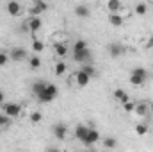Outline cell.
<instances>
[{"instance_id": "4dcf8cb0", "label": "cell", "mask_w": 153, "mask_h": 152, "mask_svg": "<svg viewBox=\"0 0 153 152\" xmlns=\"http://www.w3.org/2000/svg\"><path fill=\"white\" fill-rule=\"evenodd\" d=\"M132 74H137V75H143L148 79V72H146V68H143V66H137V68H134V72Z\"/></svg>"}, {"instance_id": "484cf974", "label": "cell", "mask_w": 153, "mask_h": 152, "mask_svg": "<svg viewBox=\"0 0 153 152\" xmlns=\"http://www.w3.org/2000/svg\"><path fill=\"white\" fill-rule=\"evenodd\" d=\"M135 132H137L139 136H144V134L148 132V125H146V123H139V125L135 127Z\"/></svg>"}, {"instance_id": "603a6c76", "label": "cell", "mask_w": 153, "mask_h": 152, "mask_svg": "<svg viewBox=\"0 0 153 152\" xmlns=\"http://www.w3.org/2000/svg\"><path fill=\"white\" fill-rule=\"evenodd\" d=\"M103 147H105V149H116V147H117L116 138H105V140H103Z\"/></svg>"}, {"instance_id": "277c9868", "label": "cell", "mask_w": 153, "mask_h": 152, "mask_svg": "<svg viewBox=\"0 0 153 152\" xmlns=\"http://www.w3.org/2000/svg\"><path fill=\"white\" fill-rule=\"evenodd\" d=\"M100 140V132L96 131V129H93V127H89V131H87V136H85V140L82 141L85 147H93L96 141Z\"/></svg>"}, {"instance_id": "9c48e42d", "label": "cell", "mask_w": 153, "mask_h": 152, "mask_svg": "<svg viewBox=\"0 0 153 152\" xmlns=\"http://www.w3.org/2000/svg\"><path fill=\"white\" fill-rule=\"evenodd\" d=\"M9 57L13 59V61H23L25 57H27V50L25 48H13L11 52H9Z\"/></svg>"}, {"instance_id": "6da1fadb", "label": "cell", "mask_w": 153, "mask_h": 152, "mask_svg": "<svg viewBox=\"0 0 153 152\" xmlns=\"http://www.w3.org/2000/svg\"><path fill=\"white\" fill-rule=\"evenodd\" d=\"M57 93H59L57 86H55V84H48V82H46V88L43 90V93L38 95L36 99H38L41 104H48V102H52V100L57 97Z\"/></svg>"}, {"instance_id": "ac0fdd59", "label": "cell", "mask_w": 153, "mask_h": 152, "mask_svg": "<svg viewBox=\"0 0 153 152\" xmlns=\"http://www.w3.org/2000/svg\"><path fill=\"white\" fill-rule=\"evenodd\" d=\"M107 9H109L111 13H119L121 2H119V0H109V2H107Z\"/></svg>"}, {"instance_id": "f1b7e54d", "label": "cell", "mask_w": 153, "mask_h": 152, "mask_svg": "<svg viewBox=\"0 0 153 152\" xmlns=\"http://www.w3.org/2000/svg\"><path fill=\"white\" fill-rule=\"evenodd\" d=\"M123 109H125L126 113H132V111L135 109V104H134L132 100H126V102H123Z\"/></svg>"}, {"instance_id": "8fae6325", "label": "cell", "mask_w": 153, "mask_h": 152, "mask_svg": "<svg viewBox=\"0 0 153 152\" xmlns=\"http://www.w3.org/2000/svg\"><path fill=\"white\" fill-rule=\"evenodd\" d=\"M75 79H76V84H78L80 88H84V86H87V84L91 82V77L87 75L84 70H78L76 75H75Z\"/></svg>"}, {"instance_id": "e575fe53", "label": "cell", "mask_w": 153, "mask_h": 152, "mask_svg": "<svg viewBox=\"0 0 153 152\" xmlns=\"http://www.w3.org/2000/svg\"><path fill=\"white\" fill-rule=\"evenodd\" d=\"M4 99H5V95H4V93H2V91H0V106H2V104H4Z\"/></svg>"}, {"instance_id": "cb8c5ba5", "label": "cell", "mask_w": 153, "mask_h": 152, "mask_svg": "<svg viewBox=\"0 0 153 152\" xmlns=\"http://www.w3.org/2000/svg\"><path fill=\"white\" fill-rule=\"evenodd\" d=\"M84 48H87V43H85L84 39H78V41H75V45H73V52L84 50Z\"/></svg>"}, {"instance_id": "ffe728a7", "label": "cell", "mask_w": 153, "mask_h": 152, "mask_svg": "<svg viewBox=\"0 0 153 152\" xmlns=\"http://www.w3.org/2000/svg\"><path fill=\"white\" fill-rule=\"evenodd\" d=\"M55 54H57L59 57H64V56L68 54V47L62 45V43H57V45H55Z\"/></svg>"}, {"instance_id": "7c38bea8", "label": "cell", "mask_w": 153, "mask_h": 152, "mask_svg": "<svg viewBox=\"0 0 153 152\" xmlns=\"http://www.w3.org/2000/svg\"><path fill=\"white\" fill-rule=\"evenodd\" d=\"M87 131H89V127H85V125H76L75 127V138L80 140V141H84L85 136H87Z\"/></svg>"}, {"instance_id": "d4e9b609", "label": "cell", "mask_w": 153, "mask_h": 152, "mask_svg": "<svg viewBox=\"0 0 153 152\" xmlns=\"http://www.w3.org/2000/svg\"><path fill=\"white\" fill-rule=\"evenodd\" d=\"M66 72V65L62 63V61H59L57 65H55V75H62Z\"/></svg>"}, {"instance_id": "d6a6232c", "label": "cell", "mask_w": 153, "mask_h": 152, "mask_svg": "<svg viewBox=\"0 0 153 152\" xmlns=\"http://www.w3.org/2000/svg\"><path fill=\"white\" fill-rule=\"evenodd\" d=\"M9 123H11L9 116L7 114H0V125H9Z\"/></svg>"}, {"instance_id": "5b68a950", "label": "cell", "mask_w": 153, "mask_h": 152, "mask_svg": "<svg viewBox=\"0 0 153 152\" xmlns=\"http://www.w3.org/2000/svg\"><path fill=\"white\" fill-rule=\"evenodd\" d=\"M107 52H109V56H111V57H119V56H123V54H125V47H123L121 43L114 41V43H111V45L107 47Z\"/></svg>"}, {"instance_id": "3957f363", "label": "cell", "mask_w": 153, "mask_h": 152, "mask_svg": "<svg viewBox=\"0 0 153 152\" xmlns=\"http://www.w3.org/2000/svg\"><path fill=\"white\" fill-rule=\"evenodd\" d=\"M2 108H4V113L7 114L9 118L18 116V114H20V111H22V108H20L18 104H14V102H5V104H2Z\"/></svg>"}, {"instance_id": "4316f807", "label": "cell", "mask_w": 153, "mask_h": 152, "mask_svg": "<svg viewBox=\"0 0 153 152\" xmlns=\"http://www.w3.org/2000/svg\"><path fill=\"white\" fill-rule=\"evenodd\" d=\"M39 66H41V59H39L38 56H32L30 57V68L32 70H38Z\"/></svg>"}, {"instance_id": "2e32d148", "label": "cell", "mask_w": 153, "mask_h": 152, "mask_svg": "<svg viewBox=\"0 0 153 152\" xmlns=\"http://www.w3.org/2000/svg\"><path fill=\"white\" fill-rule=\"evenodd\" d=\"M134 111L139 114V116H146L148 111H150V106H148L146 102H143V104H135V109H134Z\"/></svg>"}, {"instance_id": "5bb4252c", "label": "cell", "mask_w": 153, "mask_h": 152, "mask_svg": "<svg viewBox=\"0 0 153 152\" xmlns=\"http://www.w3.org/2000/svg\"><path fill=\"white\" fill-rule=\"evenodd\" d=\"M89 13H91V11H89L87 5H76L75 7V14L78 16V18H87Z\"/></svg>"}, {"instance_id": "44dd1931", "label": "cell", "mask_w": 153, "mask_h": 152, "mask_svg": "<svg viewBox=\"0 0 153 152\" xmlns=\"http://www.w3.org/2000/svg\"><path fill=\"white\" fill-rule=\"evenodd\" d=\"M80 70H84V72H85V74H87V75L91 77V79H93V77H94V74H96V72H94V68H93V65H91V63H84V65H82V68H80Z\"/></svg>"}, {"instance_id": "52a82bcc", "label": "cell", "mask_w": 153, "mask_h": 152, "mask_svg": "<svg viewBox=\"0 0 153 152\" xmlns=\"http://www.w3.org/2000/svg\"><path fill=\"white\" fill-rule=\"evenodd\" d=\"M41 18L39 16H30L27 22H25V25H27V29L30 31V32H38L39 29H41Z\"/></svg>"}, {"instance_id": "30bf717a", "label": "cell", "mask_w": 153, "mask_h": 152, "mask_svg": "<svg viewBox=\"0 0 153 152\" xmlns=\"http://www.w3.org/2000/svg\"><path fill=\"white\" fill-rule=\"evenodd\" d=\"M66 132H68V129H66V125H64L62 122H59V123L53 125V136H55V138L64 140V138H66Z\"/></svg>"}, {"instance_id": "836d02e7", "label": "cell", "mask_w": 153, "mask_h": 152, "mask_svg": "<svg viewBox=\"0 0 153 152\" xmlns=\"http://www.w3.org/2000/svg\"><path fill=\"white\" fill-rule=\"evenodd\" d=\"M146 48H153V36L148 38V41H146Z\"/></svg>"}, {"instance_id": "8992f818", "label": "cell", "mask_w": 153, "mask_h": 152, "mask_svg": "<svg viewBox=\"0 0 153 152\" xmlns=\"http://www.w3.org/2000/svg\"><path fill=\"white\" fill-rule=\"evenodd\" d=\"M46 9H48V5H46L43 0H38V2H34V5L29 9V14H30V16H39V14L45 13Z\"/></svg>"}, {"instance_id": "9a60e30c", "label": "cell", "mask_w": 153, "mask_h": 152, "mask_svg": "<svg viewBox=\"0 0 153 152\" xmlns=\"http://www.w3.org/2000/svg\"><path fill=\"white\" fill-rule=\"evenodd\" d=\"M114 99L117 100V102H126V100H130V97H128V93L125 91V90H116L114 91Z\"/></svg>"}, {"instance_id": "7a4b0ae2", "label": "cell", "mask_w": 153, "mask_h": 152, "mask_svg": "<svg viewBox=\"0 0 153 152\" xmlns=\"http://www.w3.org/2000/svg\"><path fill=\"white\" fill-rule=\"evenodd\" d=\"M73 59L75 63H91V50L89 48H84V50H78V52H73Z\"/></svg>"}, {"instance_id": "4fadbf2b", "label": "cell", "mask_w": 153, "mask_h": 152, "mask_svg": "<svg viewBox=\"0 0 153 152\" xmlns=\"http://www.w3.org/2000/svg\"><path fill=\"white\" fill-rule=\"evenodd\" d=\"M109 23L114 25V27H121L123 25V16L119 13H111L109 14Z\"/></svg>"}, {"instance_id": "7402d4cb", "label": "cell", "mask_w": 153, "mask_h": 152, "mask_svg": "<svg viewBox=\"0 0 153 152\" xmlns=\"http://www.w3.org/2000/svg\"><path fill=\"white\" fill-rule=\"evenodd\" d=\"M146 13H148V5H146V4H143V2H141V4H137V5H135V14L143 16V14H146Z\"/></svg>"}, {"instance_id": "ba28073f", "label": "cell", "mask_w": 153, "mask_h": 152, "mask_svg": "<svg viewBox=\"0 0 153 152\" xmlns=\"http://www.w3.org/2000/svg\"><path fill=\"white\" fill-rule=\"evenodd\" d=\"M5 9H7V13H9L11 16H20V13H22V5H20V2H16V0L7 2Z\"/></svg>"}, {"instance_id": "83f0119b", "label": "cell", "mask_w": 153, "mask_h": 152, "mask_svg": "<svg viewBox=\"0 0 153 152\" xmlns=\"http://www.w3.org/2000/svg\"><path fill=\"white\" fill-rule=\"evenodd\" d=\"M43 48H45V43H43V41H39V39H34V41H32V50H34V52H41Z\"/></svg>"}, {"instance_id": "f546056e", "label": "cell", "mask_w": 153, "mask_h": 152, "mask_svg": "<svg viewBox=\"0 0 153 152\" xmlns=\"http://www.w3.org/2000/svg\"><path fill=\"white\" fill-rule=\"evenodd\" d=\"M9 59H11V57H9V54H7V52H4V50H0V66H5Z\"/></svg>"}, {"instance_id": "1f68e13d", "label": "cell", "mask_w": 153, "mask_h": 152, "mask_svg": "<svg viewBox=\"0 0 153 152\" xmlns=\"http://www.w3.org/2000/svg\"><path fill=\"white\" fill-rule=\"evenodd\" d=\"M41 118H43V116H41V113H38V111H34V113L30 114V122H32V123H39Z\"/></svg>"}, {"instance_id": "d6986e66", "label": "cell", "mask_w": 153, "mask_h": 152, "mask_svg": "<svg viewBox=\"0 0 153 152\" xmlns=\"http://www.w3.org/2000/svg\"><path fill=\"white\" fill-rule=\"evenodd\" d=\"M144 81H146V77H143V75H137V74H132V75H130V82H132L134 86H143Z\"/></svg>"}, {"instance_id": "e0dca14e", "label": "cell", "mask_w": 153, "mask_h": 152, "mask_svg": "<svg viewBox=\"0 0 153 152\" xmlns=\"http://www.w3.org/2000/svg\"><path fill=\"white\" fill-rule=\"evenodd\" d=\"M46 88V82H43V81H36L34 84H32V93L38 97V95H41L43 93V90Z\"/></svg>"}]
</instances>
